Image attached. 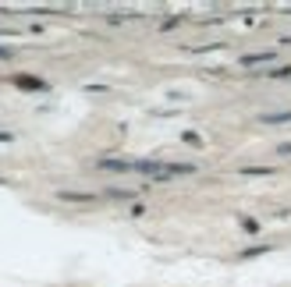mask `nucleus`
Wrapping results in <instances>:
<instances>
[{
    "mask_svg": "<svg viewBox=\"0 0 291 287\" xmlns=\"http://www.w3.org/2000/svg\"><path fill=\"white\" fill-rule=\"evenodd\" d=\"M263 60H273V54H252V57H245L241 64L248 68V64H263Z\"/></svg>",
    "mask_w": 291,
    "mask_h": 287,
    "instance_id": "nucleus-3",
    "label": "nucleus"
},
{
    "mask_svg": "<svg viewBox=\"0 0 291 287\" xmlns=\"http://www.w3.org/2000/svg\"><path fill=\"white\" fill-rule=\"evenodd\" d=\"M61 198H68V202H93L96 195H86V192H61Z\"/></svg>",
    "mask_w": 291,
    "mask_h": 287,
    "instance_id": "nucleus-1",
    "label": "nucleus"
},
{
    "mask_svg": "<svg viewBox=\"0 0 291 287\" xmlns=\"http://www.w3.org/2000/svg\"><path fill=\"white\" fill-rule=\"evenodd\" d=\"M259 120L263 124H284V120H291V114H263Z\"/></svg>",
    "mask_w": 291,
    "mask_h": 287,
    "instance_id": "nucleus-2",
    "label": "nucleus"
},
{
    "mask_svg": "<svg viewBox=\"0 0 291 287\" xmlns=\"http://www.w3.org/2000/svg\"><path fill=\"white\" fill-rule=\"evenodd\" d=\"M0 57H11V50H0Z\"/></svg>",
    "mask_w": 291,
    "mask_h": 287,
    "instance_id": "nucleus-6",
    "label": "nucleus"
},
{
    "mask_svg": "<svg viewBox=\"0 0 291 287\" xmlns=\"http://www.w3.org/2000/svg\"><path fill=\"white\" fill-rule=\"evenodd\" d=\"M18 86H25V89H43V82H36V78H18Z\"/></svg>",
    "mask_w": 291,
    "mask_h": 287,
    "instance_id": "nucleus-4",
    "label": "nucleus"
},
{
    "mask_svg": "<svg viewBox=\"0 0 291 287\" xmlns=\"http://www.w3.org/2000/svg\"><path fill=\"white\" fill-rule=\"evenodd\" d=\"M277 156H291V142H284V146H277Z\"/></svg>",
    "mask_w": 291,
    "mask_h": 287,
    "instance_id": "nucleus-5",
    "label": "nucleus"
}]
</instances>
